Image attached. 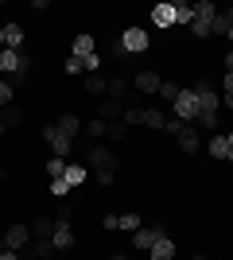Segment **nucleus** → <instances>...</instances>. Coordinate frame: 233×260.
Returning a JSON list of instances; mask_svg holds the SVG:
<instances>
[{"mask_svg": "<svg viewBox=\"0 0 233 260\" xmlns=\"http://www.w3.org/2000/svg\"><path fill=\"white\" fill-rule=\"evenodd\" d=\"M171 113H175V120H183V124H194V120H198V98H194V89H179Z\"/></svg>", "mask_w": 233, "mask_h": 260, "instance_id": "nucleus-1", "label": "nucleus"}, {"mask_svg": "<svg viewBox=\"0 0 233 260\" xmlns=\"http://www.w3.org/2000/svg\"><path fill=\"white\" fill-rule=\"evenodd\" d=\"M43 140L51 144V152H55V155H62V159H66V155L74 152V140H70L66 132H58V124H47V128H43Z\"/></svg>", "mask_w": 233, "mask_h": 260, "instance_id": "nucleus-2", "label": "nucleus"}, {"mask_svg": "<svg viewBox=\"0 0 233 260\" xmlns=\"http://www.w3.org/2000/svg\"><path fill=\"white\" fill-rule=\"evenodd\" d=\"M121 47H124L128 54H144L148 47H152V39H148L144 27H128V31L121 35Z\"/></svg>", "mask_w": 233, "mask_h": 260, "instance_id": "nucleus-3", "label": "nucleus"}, {"mask_svg": "<svg viewBox=\"0 0 233 260\" xmlns=\"http://www.w3.org/2000/svg\"><path fill=\"white\" fill-rule=\"evenodd\" d=\"M190 89H194V98H198V113H218L222 101H218V93H214L210 82H194Z\"/></svg>", "mask_w": 233, "mask_h": 260, "instance_id": "nucleus-4", "label": "nucleus"}, {"mask_svg": "<svg viewBox=\"0 0 233 260\" xmlns=\"http://www.w3.org/2000/svg\"><path fill=\"white\" fill-rule=\"evenodd\" d=\"M198 136H202V132L194 128V124H179V132H175L179 152H183V155H194V152H198Z\"/></svg>", "mask_w": 233, "mask_h": 260, "instance_id": "nucleus-5", "label": "nucleus"}, {"mask_svg": "<svg viewBox=\"0 0 233 260\" xmlns=\"http://www.w3.org/2000/svg\"><path fill=\"white\" fill-rule=\"evenodd\" d=\"M159 237H167V229H163V225H152V229H144V225H140V229L132 233V245H136L140 252H148V249H152V245H155Z\"/></svg>", "mask_w": 233, "mask_h": 260, "instance_id": "nucleus-6", "label": "nucleus"}, {"mask_svg": "<svg viewBox=\"0 0 233 260\" xmlns=\"http://www.w3.org/2000/svg\"><path fill=\"white\" fill-rule=\"evenodd\" d=\"M159 86H163V78L155 74V70H136L132 89H140V93H159Z\"/></svg>", "mask_w": 233, "mask_h": 260, "instance_id": "nucleus-7", "label": "nucleus"}, {"mask_svg": "<svg viewBox=\"0 0 233 260\" xmlns=\"http://www.w3.org/2000/svg\"><path fill=\"white\" fill-rule=\"evenodd\" d=\"M31 241V225H12L8 233H4V249H12V252H20L23 245Z\"/></svg>", "mask_w": 233, "mask_h": 260, "instance_id": "nucleus-8", "label": "nucleus"}, {"mask_svg": "<svg viewBox=\"0 0 233 260\" xmlns=\"http://www.w3.org/2000/svg\"><path fill=\"white\" fill-rule=\"evenodd\" d=\"M86 159H89V167H97V171H113V167H117V155H113L109 148H89Z\"/></svg>", "mask_w": 233, "mask_h": 260, "instance_id": "nucleus-9", "label": "nucleus"}, {"mask_svg": "<svg viewBox=\"0 0 233 260\" xmlns=\"http://www.w3.org/2000/svg\"><path fill=\"white\" fill-rule=\"evenodd\" d=\"M23 62H27V54H20V51H0V74H16V70H23Z\"/></svg>", "mask_w": 233, "mask_h": 260, "instance_id": "nucleus-10", "label": "nucleus"}, {"mask_svg": "<svg viewBox=\"0 0 233 260\" xmlns=\"http://www.w3.org/2000/svg\"><path fill=\"white\" fill-rule=\"evenodd\" d=\"M105 93H109V101H121V105H124V101H128V93H132V82H124V78L117 74V78H109Z\"/></svg>", "mask_w": 233, "mask_h": 260, "instance_id": "nucleus-11", "label": "nucleus"}, {"mask_svg": "<svg viewBox=\"0 0 233 260\" xmlns=\"http://www.w3.org/2000/svg\"><path fill=\"white\" fill-rule=\"evenodd\" d=\"M148 260H175V241H171V237H159L152 249H148Z\"/></svg>", "mask_w": 233, "mask_h": 260, "instance_id": "nucleus-12", "label": "nucleus"}, {"mask_svg": "<svg viewBox=\"0 0 233 260\" xmlns=\"http://www.w3.org/2000/svg\"><path fill=\"white\" fill-rule=\"evenodd\" d=\"M152 23H155V27H171V23H175V4H167V0H163V4H155V8H152Z\"/></svg>", "mask_w": 233, "mask_h": 260, "instance_id": "nucleus-13", "label": "nucleus"}, {"mask_svg": "<svg viewBox=\"0 0 233 260\" xmlns=\"http://www.w3.org/2000/svg\"><path fill=\"white\" fill-rule=\"evenodd\" d=\"M55 249H74V229H70V221H55Z\"/></svg>", "mask_w": 233, "mask_h": 260, "instance_id": "nucleus-14", "label": "nucleus"}, {"mask_svg": "<svg viewBox=\"0 0 233 260\" xmlns=\"http://www.w3.org/2000/svg\"><path fill=\"white\" fill-rule=\"evenodd\" d=\"M70 54H74V58H89V54H97V43H93V35H78L74 43H70Z\"/></svg>", "mask_w": 233, "mask_h": 260, "instance_id": "nucleus-15", "label": "nucleus"}, {"mask_svg": "<svg viewBox=\"0 0 233 260\" xmlns=\"http://www.w3.org/2000/svg\"><path fill=\"white\" fill-rule=\"evenodd\" d=\"M4 47H8V51H20L23 47V27L20 23H8V27H4Z\"/></svg>", "mask_w": 233, "mask_h": 260, "instance_id": "nucleus-16", "label": "nucleus"}, {"mask_svg": "<svg viewBox=\"0 0 233 260\" xmlns=\"http://www.w3.org/2000/svg\"><path fill=\"white\" fill-rule=\"evenodd\" d=\"M97 113H101L97 120H105V124H113V120H121L124 105H121V101H105V105H97Z\"/></svg>", "mask_w": 233, "mask_h": 260, "instance_id": "nucleus-17", "label": "nucleus"}, {"mask_svg": "<svg viewBox=\"0 0 233 260\" xmlns=\"http://www.w3.org/2000/svg\"><path fill=\"white\" fill-rule=\"evenodd\" d=\"M31 233H35L39 241L55 237V221H51V217H35V221H31Z\"/></svg>", "mask_w": 233, "mask_h": 260, "instance_id": "nucleus-18", "label": "nucleus"}, {"mask_svg": "<svg viewBox=\"0 0 233 260\" xmlns=\"http://www.w3.org/2000/svg\"><path fill=\"white\" fill-rule=\"evenodd\" d=\"M229 31H233L229 16H225V12H218V16H214V23H210V35H225V39H229Z\"/></svg>", "mask_w": 233, "mask_h": 260, "instance_id": "nucleus-19", "label": "nucleus"}, {"mask_svg": "<svg viewBox=\"0 0 233 260\" xmlns=\"http://www.w3.org/2000/svg\"><path fill=\"white\" fill-rule=\"evenodd\" d=\"M210 155L214 159H229V140L225 136H210Z\"/></svg>", "mask_w": 233, "mask_h": 260, "instance_id": "nucleus-20", "label": "nucleus"}, {"mask_svg": "<svg viewBox=\"0 0 233 260\" xmlns=\"http://www.w3.org/2000/svg\"><path fill=\"white\" fill-rule=\"evenodd\" d=\"M55 124H58V132H66L70 140H74V136H78V128H82V124H78V117H74V113H66V117H58Z\"/></svg>", "mask_w": 233, "mask_h": 260, "instance_id": "nucleus-21", "label": "nucleus"}, {"mask_svg": "<svg viewBox=\"0 0 233 260\" xmlns=\"http://www.w3.org/2000/svg\"><path fill=\"white\" fill-rule=\"evenodd\" d=\"M66 167H70V163L62 159V155H51V159H47V175H51V179H62Z\"/></svg>", "mask_w": 233, "mask_h": 260, "instance_id": "nucleus-22", "label": "nucleus"}, {"mask_svg": "<svg viewBox=\"0 0 233 260\" xmlns=\"http://www.w3.org/2000/svg\"><path fill=\"white\" fill-rule=\"evenodd\" d=\"M0 120H4V128H12V124H23V113L16 105H4L0 109Z\"/></svg>", "mask_w": 233, "mask_h": 260, "instance_id": "nucleus-23", "label": "nucleus"}, {"mask_svg": "<svg viewBox=\"0 0 233 260\" xmlns=\"http://www.w3.org/2000/svg\"><path fill=\"white\" fill-rule=\"evenodd\" d=\"M105 86H109V78H105V74H86V89H89V93H97V98H101Z\"/></svg>", "mask_w": 233, "mask_h": 260, "instance_id": "nucleus-24", "label": "nucleus"}, {"mask_svg": "<svg viewBox=\"0 0 233 260\" xmlns=\"http://www.w3.org/2000/svg\"><path fill=\"white\" fill-rule=\"evenodd\" d=\"M62 179H66V183H70V190H74V186H82V183H86V167H74V163H70Z\"/></svg>", "mask_w": 233, "mask_h": 260, "instance_id": "nucleus-25", "label": "nucleus"}, {"mask_svg": "<svg viewBox=\"0 0 233 260\" xmlns=\"http://www.w3.org/2000/svg\"><path fill=\"white\" fill-rule=\"evenodd\" d=\"M105 136H109V140H124V136H128V124H124V120H113V124H105Z\"/></svg>", "mask_w": 233, "mask_h": 260, "instance_id": "nucleus-26", "label": "nucleus"}, {"mask_svg": "<svg viewBox=\"0 0 233 260\" xmlns=\"http://www.w3.org/2000/svg\"><path fill=\"white\" fill-rule=\"evenodd\" d=\"M121 120H124V124H144V109H136V105H124Z\"/></svg>", "mask_w": 233, "mask_h": 260, "instance_id": "nucleus-27", "label": "nucleus"}, {"mask_svg": "<svg viewBox=\"0 0 233 260\" xmlns=\"http://www.w3.org/2000/svg\"><path fill=\"white\" fill-rule=\"evenodd\" d=\"M194 16H198V20H214V16H218L214 0H198V4H194Z\"/></svg>", "mask_w": 233, "mask_h": 260, "instance_id": "nucleus-28", "label": "nucleus"}, {"mask_svg": "<svg viewBox=\"0 0 233 260\" xmlns=\"http://www.w3.org/2000/svg\"><path fill=\"white\" fill-rule=\"evenodd\" d=\"M144 124H148V128H163L167 117L159 113V109H144Z\"/></svg>", "mask_w": 233, "mask_h": 260, "instance_id": "nucleus-29", "label": "nucleus"}, {"mask_svg": "<svg viewBox=\"0 0 233 260\" xmlns=\"http://www.w3.org/2000/svg\"><path fill=\"white\" fill-rule=\"evenodd\" d=\"M175 23H194V4H175Z\"/></svg>", "mask_w": 233, "mask_h": 260, "instance_id": "nucleus-30", "label": "nucleus"}, {"mask_svg": "<svg viewBox=\"0 0 233 260\" xmlns=\"http://www.w3.org/2000/svg\"><path fill=\"white\" fill-rule=\"evenodd\" d=\"M159 98H163L167 105H175V98H179V86H175V82H163V86H159Z\"/></svg>", "mask_w": 233, "mask_h": 260, "instance_id": "nucleus-31", "label": "nucleus"}, {"mask_svg": "<svg viewBox=\"0 0 233 260\" xmlns=\"http://www.w3.org/2000/svg\"><path fill=\"white\" fill-rule=\"evenodd\" d=\"M51 252H55V241L47 237V241H39V245H35V249H31V256H39V260H47V256H51Z\"/></svg>", "mask_w": 233, "mask_h": 260, "instance_id": "nucleus-32", "label": "nucleus"}, {"mask_svg": "<svg viewBox=\"0 0 233 260\" xmlns=\"http://www.w3.org/2000/svg\"><path fill=\"white\" fill-rule=\"evenodd\" d=\"M144 225L140 221V214H121V229H128V233H136V229Z\"/></svg>", "mask_w": 233, "mask_h": 260, "instance_id": "nucleus-33", "label": "nucleus"}, {"mask_svg": "<svg viewBox=\"0 0 233 260\" xmlns=\"http://www.w3.org/2000/svg\"><path fill=\"white\" fill-rule=\"evenodd\" d=\"M210 23H214V20H198V16H194V23H190V31L198 35V39H206V35H210Z\"/></svg>", "mask_w": 233, "mask_h": 260, "instance_id": "nucleus-34", "label": "nucleus"}, {"mask_svg": "<svg viewBox=\"0 0 233 260\" xmlns=\"http://www.w3.org/2000/svg\"><path fill=\"white\" fill-rule=\"evenodd\" d=\"M51 194H55V198H66L70 194V183H66V179H51Z\"/></svg>", "mask_w": 233, "mask_h": 260, "instance_id": "nucleus-35", "label": "nucleus"}, {"mask_svg": "<svg viewBox=\"0 0 233 260\" xmlns=\"http://www.w3.org/2000/svg\"><path fill=\"white\" fill-rule=\"evenodd\" d=\"M4 82H8L12 89H23V82H27V74H23V70H16V74H8V78H4Z\"/></svg>", "mask_w": 233, "mask_h": 260, "instance_id": "nucleus-36", "label": "nucleus"}, {"mask_svg": "<svg viewBox=\"0 0 233 260\" xmlns=\"http://www.w3.org/2000/svg\"><path fill=\"white\" fill-rule=\"evenodd\" d=\"M12 93H16V89H12L8 82H4V78H0V109H4V105H8V101H12Z\"/></svg>", "mask_w": 233, "mask_h": 260, "instance_id": "nucleus-37", "label": "nucleus"}, {"mask_svg": "<svg viewBox=\"0 0 233 260\" xmlns=\"http://www.w3.org/2000/svg\"><path fill=\"white\" fill-rule=\"evenodd\" d=\"M82 70H86V66H82V58H74V54H70V58H66V74H82Z\"/></svg>", "mask_w": 233, "mask_h": 260, "instance_id": "nucleus-38", "label": "nucleus"}, {"mask_svg": "<svg viewBox=\"0 0 233 260\" xmlns=\"http://www.w3.org/2000/svg\"><path fill=\"white\" fill-rule=\"evenodd\" d=\"M86 128H89V132H93V136H105V120H89Z\"/></svg>", "mask_w": 233, "mask_h": 260, "instance_id": "nucleus-39", "label": "nucleus"}, {"mask_svg": "<svg viewBox=\"0 0 233 260\" xmlns=\"http://www.w3.org/2000/svg\"><path fill=\"white\" fill-rule=\"evenodd\" d=\"M70 214H74V206H70V202H62V210H58V221H70Z\"/></svg>", "mask_w": 233, "mask_h": 260, "instance_id": "nucleus-40", "label": "nucleus"}, {"mask_svg": "<svg viewBox=\"0 0 233 260\" xmlns=\"http://www.w3.org/2000/svg\"><path fill=\"white\" fill-rule=\"evenodd\" d=\"M105 229H121V217H117V214H105Z\"/></svg>", "mask_w": 233, "mask_h": 260, "instance_id": "nucleus-41", "label": "nucleus"}, {"mask_svg": "<svg viewBox=\"0 0 233 260\" xmlns=\"http://www.w3.org/2000/svg\"><path fill=\"white\" fill-rule=\"evenodd\" d=\"M97 183L101 186H113V171H97Z\"/></svg>", "mask_w": 233, "mask_h": 260, "instance_id": "nucleus-42", "label": "nucleus"}, {"mask_svg": "<svg viewBox=\"0 0 233 260\" xmlns=\"http://www.w3.org/2000/svg\"><path fill=\"white\" fill-rule=\"evenodd\" d=\"M0 260H23L20 252H12V249H0Z\"/></svg>", "mask_w": 233, "mask_h": 260, "instance_id": "nucleus-43", "label": "nucleus"}, {"mask_svg": "<svg viewBox=\"0 0 233 260\" xmlns=\"http://www.w3.org/2000/svg\"><path fill=\"white\" fill-rule=\"evenodd\" d=\"M225 74H233V51L225 54Z\"/></svg>", "mask_w": 233, "mask_h": 260, "instance_id": "nucleus-44", "label": "nucleus"}, {"mask_svg": "<svg viewBox=\"0 0 233 260\" xmlns=\"http://www.w3.org/2000/svg\"><path fill=\"white\" fill-rule=\"evenodd\" d=\"M222 105H225V109H233V89H229V93L222 98Z\"/></svg>", "mask_w": 233, "mask_h": 260, "instance_id": "nucleus-45", "label": "nucleus"}, {"mask_svg": "<svg viewBox=\"0 0 233 260\" xmlns=\"http://www.w3.org/2000/svg\"><path fill=\"white\" fill-rule=\"evenodd\" d=\"M222 82H225V93H229V89H233V74H225Z\"/></svg>", "mask_w": 233, "mask_h": 260, "instance_id": "nucleus-46", "label": "nucleus"}, {"mask_svg": "<svg viewBox=\"0 0 233 260\" xmlns=\"http://www.w3.org/2000/svg\"><path fill=\"white\" fill-rule=\"evenodd\" d=\"M225 140H229V163H233V132H229V136H225Z\"/></svg>", "mask_w": 233, "mask_h": 260, "instance_id": "nucleus-47", "label": "nucleus"}, {"mask_svg": "<svg viewBox=\"0 0 233 260\" xmlns=\"http://www.w3.org/2000/svg\"><path fill=\"white\" fill-rule=\"evenodd\" d=\"M4 179H8V171H4V167H0V183H4Z\"/></svg>", "mask_w": 233, "mask_h": 260, "instance_id": "nucleus-48", "label": "nucleus"}, {"mask_svg": "<svg viewBox=\"0 0 233 260\" xmlns=\"http://www.w3.org/2000/svg\"><path fill=\"white\" fill-rule=\"evenodd\" d=\"M0 51H4V27H0Z\"/></svg>", "mask_w": 233, "mask_h": 260, "instance_id": "nucleus-49", "label": "nucleus"}, {"mask_svg": "<svg viewBox=\"0 0 233 260\" xmlns=\"http://www.w3.org/2000/svg\"><path fill=\"white\" fill-rule=\"evenodd\" d=\"M225 16H229V23H233V8H229V12H225Z\"/></svg>", "mask_w": 233, "mask_h": 260, "instance_id": "nucleus-50", "label": "nucleus"}, {"mask_svg": "<svg viewBox=\"0 0 233 260\" xmlns=\"http://www.w3.org/2000/svg\"><path fill=\"white\" fill-rule=\"evenodd\" d=\"M0 136H4V120H0Z\"/></svg>", "mask_w": 233, "mask_h": 260, "instance_id": "nucleus-51", "label": "nucleus"}, {"mask_svg": "<svg viewBox=\"0 0 233 260\" xmlns=\"http://www.w3.org/2000/svg\"><path fill=\"white\" fill-rule=\"evenodd\" d=\"M113 260H124V256H121V252H117V256H113Z\"/></svg>", "mask_w": 233, "mask_h": 260, "instance_id": "nucleus-52", "label": "nucleus"}, {"mask_svg": "<svg viewBox=\"0 0 233 260\" xmlns=\"http://www.w3.org/2000/svg\"><path fill=\"white\" fill-rule=\"evenodd\" d=\"M194 260H206V256H194Z\"/></svg>", "mask_w": 233, "mask_h": 260, "instance_id": "nucleus-53", "label": "nucleus"}, {"mask_svg": "<svg viewBox=\"0 0 233 260\" xmlns=\"http://www.w3.org/2000/svg\"><path fill=\"white\" fill-rule=\"evenodd\" d=\"M229 43H233V31H229Z\"/></svg>", "mask_w": 233, "mask_h": 260, "instance_id": "nucleus-54", "label": "nucleus"}, {"mask_svg": "<svg viewBox=\"0 0 233 260\" xmlns=\"http://www.w3.org/2000/svg\"><path fill=\"white\" fill-rule=\"evenodd\" d=\"M0 249H4V241H0Z\"/></svg>", "mask_w": 233, "mask_h": 260, "instance_id": "nucleus-55", "label": "nucleus"}]
</instances>
